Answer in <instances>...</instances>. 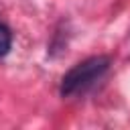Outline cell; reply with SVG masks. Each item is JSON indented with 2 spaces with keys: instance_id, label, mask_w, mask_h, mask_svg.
Returning a JSON list of instances; mask_svg holds the SVG:
<instances>
[{
  "instance_id": "obj_1",
  "label": "cell",
  "mask_w": 130,
  "mask_h": 130,
  "mask_svg": "<svg viewBox=\"0 0 130 130\" xmlns=\"http://www.w3.org/2000/svg\"><path fill=\"white\" fill-rule=\"evenodd\" d=\"M112 57L108 55H93L87 57L79 63H75L61 79V95L63 98H73L89 89L98 79L104 77V73L110 69Z\"/></svg>"
},
{
  "instance_id": "obj_2",
  "label": "cell",
  "mask_w": 130,
  "mask_h": 130,
  "mask_svg": "<svg viewBox=\"0 0 130 130\" xmlns=\"http://www.w3.org/2000/svg\"><path fill=\"white\" fill-rule=\"evenodd\" d=\"M10 47H12V32L4 22H0V57L8 55Z\"/></svg>"
}]
</instances>
